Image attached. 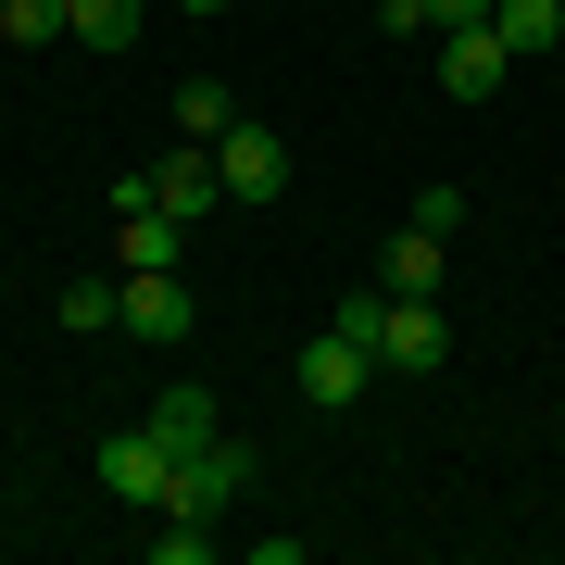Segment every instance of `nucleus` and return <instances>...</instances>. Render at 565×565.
Masks as SVG:
<instances>
[{
    "label": "nucleus",
    "instance_id": "a211bd4d",
    "mask_svg": "<svg viewBox=\"0 0 565 565\" xmlns=\"http://www.w3.org/2000/svg\"><path fill=\"white\" fill-rule=\"evenodd\" d=\"M403 226H427V239H465V189H415V214Z\"/></svg>",
    "mask_w": 565,
    "mask_h": 565
},
{
    "label": "nucleus",
    "instance_id": "f8f14e48",
    "mask_svg": "<svg viewBox=\"0 0 565 565\" xmlns=\"http://www.w3.org/2000/svg\"><path fill=\"white\" fill-rule=\"evenodd\" d=\"M226 126H239V88H226V76H189V88H177V139H202V151H214Z\"/></svg>",
    "mask_w": 565,
    "mask_h": 565
},
{
    "label": "nucleus",
    "instance_id": "4be33fe9",
    "mask_svg": "<svg viewBox=\"0 0 565 565\" xmlns=\"http://www.w3.org/2000/svg\"><path fill=\"white\" fill-rule=\"evenodd\" d=\"M0 541H13V515H0Z\"/></svg>",
    "mask_w": 565,
    "mask_h": 565
},
{
    "label": "nucleus",
    "instance_id": "4468645a",
    "mask_svg": "<svg viewBox=\"0 0 565 565\" xmlns=\"http://www.w3.org/2000/svg\"><path fill=\"white\" fill-rule=\"evenodd\" d=\"M114 252H126V264H177V252H189V226L163 214V202H139V214H114Z\"/></svg>",
    "mask_w": 565,
    "mask_h": 565
},
{
    "label": "nucleus",
    "instance_id": "dca6fc26",
    "mask_svg": "<svg viewBox=\"0 0 565 565\" xmlns=\"http://www.w3.org/2000/svg\"><path fill=\"white\" fill-rule=\"evenodd\" d=\"M0 39H13V51H51L63 39V0H0Z\"/></svg>",
    "mask_w": 565,
    "mask_h": 565
},
{
    "label": "nucleus",
    "instance_id": "aec40b11",
    "mask_svg": "<svg viewBox=\"0 0 565 565\" xmlns=\"http://www.w3.org/2000/svg\"><path fill=\"white\" fill-rule=\"evenodd\" d=\"M503 0H427V25H490Z\"/></svg>",
    "mask_w": 565,
    "mask_h": 565
},
{
    "label": "nucleus",
    "instance_id": "7ed1b4c3",
    "mask_svg": "<svg viewBox=\"0 0 565 565\" xmlns=\"http://www.w3.org/2000/svg\"><path fill=\"white\" fill-rule=\"evenodd\" d=\"M252 503V440H226V427H214V440L202 452H177V490H163V515H239Z\"/></svg>",
    "mask_w": 565,
    "mask_h": 565
},
{
    "label": "nucleus",
    "instance_id": "6ab92c4d",
    "mask_svg": "<svg viewBox=\"0 0 565 565\" xmlns=\"http://www.w3.org/2000/svg\"><path fill=\"white\" fill-rule=\"evenodd\" d=\"M377 39H427V0H377Z\"/></svg>",
    "mask_w": 565,
    "mask_h": 565
},
{
    "label": "nucleus",
    "instance_id": "2eb2a0df",
    "mask_svg": "<svg viewBox=\"0 0 565 565\" xmlns=\"http://www.w3.org/2000/svg\"><path fill=\"white\" fill-rule=\"evenodd\" d=\"M440 252H452V239H427V226H403V239L377 252V289H440Z\"/></svg>",
    "mask_w": 565,
    "mask_h": 565
},
{
    "label": "nucleus",
    "instance_id": "f3484780",
    "mask_svg": "<svg viewBox=\"0 0 565 565\" xmlns=\"http://www.w3.org/2000/svg\"><path fill=\"white\" fill-rule=\"evenodd\" d=\"M63 327H126V277H88V289H63Z\"/></svg>",
    "mask_w": 565,
    "mask_h": 565
},
{
    "label": "nucleus",
    "instance_id": "f03ea898",
    "mask_svg": "<svg viewBox=\"0 0 565 565\" xmlns=\"http://www.w3.org/2000/svg\"><path fill=\"white\" fill-rule=\"evenodd\" d=\"M377 364H390V377H440V364H452L440 289H377Z\"/></svg>",
    "mask_w": 565,
    "mask_h": 565
},
{
    "label": "nucleus",
    "instance_id": "f257e3e1",
    "mask_svg": "<svg viewBox=\"0 0 565 565\" xmlns=\"http://www.w3.org/2000/svg\"><path fill=\"white\" fill-rule=\"evenodd\" d=\"M364 377H377V340H364V327H340V315H327L302 352H289V390H302L315 415H352V403H364Z\"/></svg>",
    "mask_w": 565,
    "mask_h": 565
},
{
    "label": "nucleus",
    "instance_id": "39448f33",
    "mask_svg": "<svg viewBox=\"0 0 565 565\" xmlns=\"http://www.w3.org/2000/svg\"><path fill=\"white\" fill-rule=\"evenodd\" d=\"M214 177H226V202H277V189H289V139H277V126H226Z\"/></svg>",
    "mask_w": 565,
    "mask_h": 565
},
{
    "label": "nucleus",
    "instance_id": "9d476101",
    "mask_svg": "<svg viewBox=\"0 0 565 565\" xmlns=\"http://www.w3.org/2000/svg\"><path fill=\"white\" fill-rule=\"evenodd\" d=\"M139 25H151V0H63V39L76 51H139Z\"/></svg>",
    "mask_w": 565,
    "mask_h": 565
},
{
    "label": "nucleus",
    "instance_id": "423d86ee",
    "mask_svg": "<svg viewBox=\"0 0 565 565\" xmlns=\"http://www.w3.org/2000/svg\"><path fill=\"white\" fill-rule=\"evenodd\" d=\"M126 327H139V340H189V327H202L177 264H126Z\"/></svg>",
    "mask_w": 565,
    "mask_h": 565
},
{
    "label": "nucleus",
    "instance_id": "1a4fd4ad",
    "mask_svg": "<svg viewBox=\"0 0 565 565\" xmlns=\"http://www.w3.org/2000/svg\"><path fill=\"white\" fill-rule=\"evenodd\" d=\"M139 427H151V440H163V452H202V440H214V427H226V403H214V390H202V377H177V390H163V403H151Z\"/></svg>",
    "mask_w": 565,
    "mask_h": 565
},
{
    "label": "nucleus",
    "instance_id": "ddd939ff",
    "mask_svg": "<svg viewBox=\"0 0 565 565\" xmlns=\"http://www.w3.org/2000/svg\"><path fill=\"white\" fill-rule=\"evenodd\" d=\"M214 553H239L214 515H151V565H214Z\"/></svg>",
    "mask_w": 565,
    "mask_h": 565
},
{
    "label": "nucleus",
    "instance_id": "412c9836",
    "mask_svg": "<svg viewBox=\"0 0 565 565\" xmlns=\"http://www.w3.org/2000/svg\"><path fill=\"white\" fill-rule=\"evenodd\" d=\"M177 13H189V25H214V13H239V0H177Z\"/></svg>",
    "mask_w": 565,
    "mask_h": 565
},
{
    "label": "nucleus",
    "instance_id": "0eeeda50",
    "mask_svg": "<svg viewBox=\"0 0 565 565\" xmlns=\"http://www.w3.org/2000/svg\"><path fill=\"white\" fill-rule=\"evenodd\" d=\"M503 76H515V51L490 25H440V88L452 102H503Z\"/></svg>",
    "mask_w": 565,
    "mask_h": 565
},
{
    "label": "nucleus",
    "instance_id": "20e7f679",
    "mask_svg": "<svg viewBox=\"0 0 565 565\" xmlns=\"http://www.w3.org/2000/svg\"><path fill=\"white\" fill-rule=\"evenodd\" d=\"M88 478H102V503H126V515H163V490H177V452H163L151 427H114V440L88 452Z\"/></svg>",
    "mask_w": 565,
    "mask_h": 565
},
{
    "label": "nucleus",
    "instance_id": "6e6552de",
    "mask_svg": "<svg viewBox=\"0 0 565 565\" xmlns=\"http://www.w3.org/2000/svg\"><path fill=\"white\" fill-rule=\"evenodd\" d=\"M151 202L177 214V226H202V214H226V177H214V151H202V139H177V151L151 163Z\"/></svg>",
    "mask_w": 565,
    "mask_h": 565
},
{
    "label": "nucleus",
    "instance_id": "9b49d317",
    "mask_svg": "<svg viewBox=\"0 0 565 565\" xmlns=\"http://www.w3.org/2000/svg\"><path fill=\"white\" fill-rule=\"evenodd\" d=\"M490 39H503L515 63H541V51H565V0H503V13H490Z\"/></svg>",
    "mask_w": 565,
    "mask_h": 565
}]
</instances>
